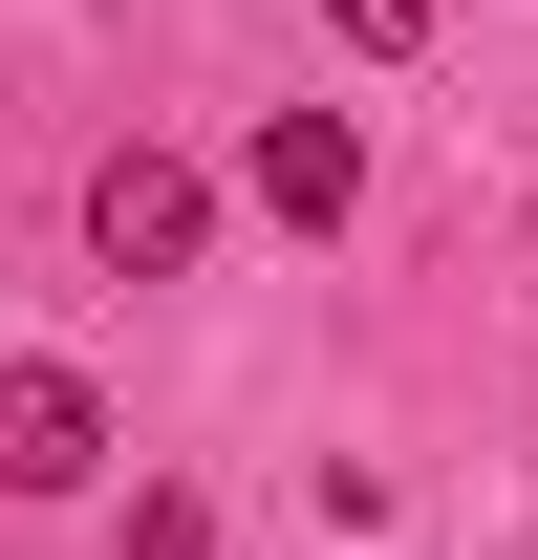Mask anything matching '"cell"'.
<instances>
[{
    "mask_svg": "<svg viewBox=\"0 0 538 560\" xmlns=\"http://www.w3.org/2000/svg\"><path fill=\"white\" fill-rule=\"evenodd\" d=\"M86 259L108 280H195L215 259V173L195 151H108V173H86Z\"/></svg>",
    "mask_w": 538,
    "mask_h": 560,
    "instance_id": "6da1fadb",
    "label": "cell"
},
{
    "mask_svg": "<svg viewBox=\"0 0 538 560\" xmlns=\"http://www.w3.org/2000/svg\"><path fill=\"white\" fill-rule=\"evenodd\" d=\"M108 475V388L86 366H0V495H86Z\"/></svg>",
    "mask_w": 538,
    "mask_h": 560,
    "instance_id": "7a4b0ae2",
    "label": "cell"
},
{
    "mask_svg": "<svg viewBox=\"0 0 538 560\" xmlns=\"http://www.w3.org/2000/svg\"><path fill=\"white\" fill-rule=\"evenodd\" d=\"M237 195H259V215H302V237H344V215H366V130H344V108H259Z\"/></svg>",
    "mask_w": 538,
    "mask_h": 560,
    "instance_id": "3957f363",
    "label": "cell"
},
{
    "mask_svg": "<svg viewBox=\"0 0 538 560\" xmlns=\"http://www.w3.org/2000/svg\"><path fill=\"white\" fill-rule=\"evenodd\" d=\"M344 44H366V66H409V44H431V0H324Z\"/></svg>",
    "mask_w": 538,
    "mask_h": 560,
    "instance_id": "277c9868",
    "label": "cell"
}]
</instances>
